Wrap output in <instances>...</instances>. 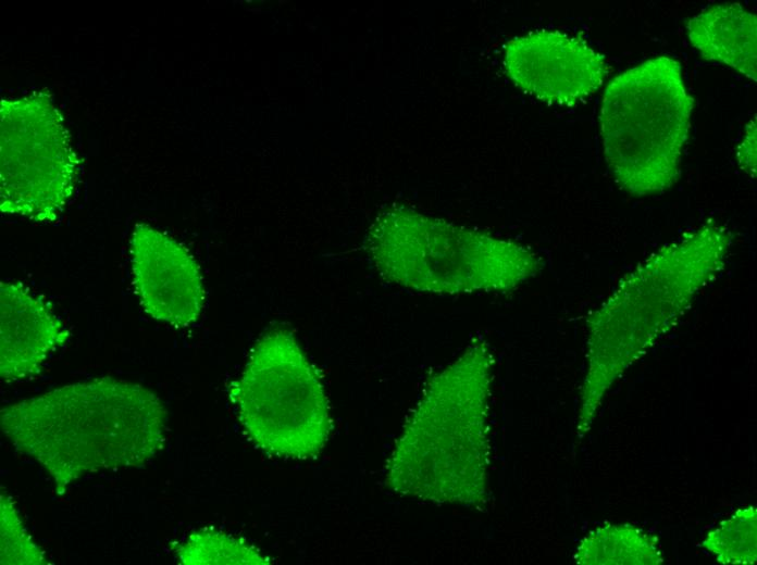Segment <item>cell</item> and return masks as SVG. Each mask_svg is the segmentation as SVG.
<instances>
[{"instance_id":"obj_1","label":"cell","mask_w":757,"mask_h":565,"mask_svg":"<svg viewBox=\"0 0 757 565\" xmlns=\"http://www.w3.org/2000/svg\"><path fill=\"white\" fill-rule=\"evenodd\" d=\"M166 419L154 392L111 377L66 385L0 410L3 435L42 466L59 495L88 474L144 466L164 447Z\"/></svg>"},{"instance_id":"obj_2","label":"cell","mask_w":757,"mask_h":565,"mask_svg":"<svg viewBox=\"0 0 757 565\" xmlns=\"http://www.w3.org/2000/svg\"><path fill=\"white\" fill-rule=\"evenodd\" d=\"M493 364L477 338L430 377L387 460L388 489L432 503H487Z\"/></svg>"},{"instance_id":"obj_3","label":"cell","mask_w":757,"mask_h":565,"mask_svg":"<svg viewBox=\"0 0 757 565\" xmlns=\"http://www.w3.org/2000/svg\"><path fill=\"white\" fill-rule=\"evenodd\" d=\"M733 242L731 230L713 219L667 243L638 263L586 319L587 368L578 431H588L611 385L720 276Z\"/></svg>"},{"instance_id":"obj_4","label":"cell","mask_w":757,"mask_h":565,"mask_svg":"<svg viewBox=\"0 0 757 565\" xmlns=\"http://www.w3.org/2000/svg\"><path fill=\"white\" fill-rule=\"evenodd\" d=\"M365 248L384 280L433 294L508 292L542 267L520 243L405 205L377 214Z\"/></svg>"},{"instance_id":"obj_5","label":"cell","mask_w":757,"mask_h":565,"mask_svg":"<svg viewBox=\"0 0 757 565\" xmlns=\"http://www.w3.org/2000/svg\"><path fill=\"white\" fill-rule=\"evenodd\" d=\"M693 105L681 64L670 56L649 59L609 81L599 112L600 136L620 188L645 197L678 181Z\"/></svg>"},{"instance_id":"obj_6","label":"cell","mask_w":757,"mask_h":565,"mask_svg":"<svg viewBox=\"0 0 757 565\" xmlns=\"http://www.w3.org/2000/svg\"><path fill=\"white\" fill-rule=\"evenodd\" d=\"M229 397L249 439L270 455L314 459L328 440L332 417L323 385L288 330L260 337Z\"/></svg>"},{"instance_id":"obj_7","label":"cell","mask_w":757,"mask_h":565,"mask_svg":"<svg viewBox=\"0 0 757 565\" xmlns=\"http://www.w3.org/2000/svg\"><path fill=\"white\" fill-rule=\"evenodd\" d=\"M0 210L52 221L75 190L79 161L62 115L47 93L2 99Z\"/></svg>"},{"instance_id":"obj_8","label":"cell","mask_w":757,"mask_h":565,"mask_svg":"<svg viewBox=\"0 0 757 565\" xmlns=\"http://www.w3.org/2000/svg\"><path fill=\"white\" fill-rule=\"evenodd\" d=\"M504 66L523 92L557 105L593 95L608 73L604 54L583 39L558 30H535L507 41Z\"/></svg>"},{"instance_id":"obj_9","label":"cell","mask_w":757,"mask_h":565,"mask_svg":"<svg viewBox=\"0 0 757 565\" xmlns=\"http://www.w3.org/2000/svg\"><path fill=\"white\" fill-rule=\"evenodd\" d=\"M134 286L145 312L177 328L201 315L206 292L197 261L178 241L138 224L131 236Z\"/></svg>"},{"instance_id":"obj_10","label":"cell","mask_w":757,"mask_h":565,"mask_svg":"<svg viewBox=\"0 0 757 565\" xmlns=\"http://www.w3.org/2000/svg\"><path fill=\"white\" fill-rule=\"evenodd\" d=\"M70 334L50 305L18 282L0 284V377L5 382L37 375Z\"/></svg>"},{"instance_id":"obj_11","label":"cell","mask_w":757,"mask_h":565,"mask_svg":"<svg viewBox=\"0 0 757 565\" xmlns=\"http://www.w3.org/2000/svg\"><path fill=\"white\" fill-rule=\"evenodd\" d=\"M686 32L703 59L757 80V17L740 3L705 9L687 21Z\"/></svg>"},{"instance_id":"obj_12","label":"cell","mask_w":757,"mask_h":565,"mask_svg":"<svg viewBox=\"0 0 757 565\" xmlns=\"http://www.w3.org/2000/svg\"><path fill=\"white\" fill-rule=\"evenodd\" d=\"M574 560L585 565L663 563L656 538L629 524H611L591 531L576 548Z\"/></svg>"},{"instance_id":"obj_13","label":"cell","mask_w":757,"mask_h":565,"mask_svg":"<svg viewBox=\"0 0 757 565\" xmlns=\"http://www.w3.org/2000/svg\"><path fill=\"white\" fill-rule=\"evenodd\" d=\"M184 565L270 564V558L241 538L221 530L203 528L188 535L175 548Z\"/></svg>"},{"instance_id":"obj_14","label":"cell","mask_w":757,"mask_h":565,"mask_svg":"<svg viewBox=\"0 0 757 565\" xmlns=\"http://www.w3.org/2000/svg\"><path fill=\"white\" fill-rule=\"evenodd\" d=\"M757 511L737 510L708 532L703 547L723 564H754L757 556Z\"/></svg>"},{"instance_id":"obj_15","label":"cell","mask_w":757,"mask_h":565,"mask_svg":"<svg viewBox=\"0 0 757 565\" xmlns=\"http://www.w3.org/2000/svg\"><path fill=\"white\" fill-rule=\"evenodd\" d=\"M0 542L2 565H45V552L26 531L12 499L1 489Z\"/></svg>"},{"instance_id":"obj_16","label":"cell","mask_w":757,"mask_h":565,"mask_svg":"<svg viewBox=\"0 0 757 565\" xmlns=\"http://www.w3.org/2000/svg\"><path fill=\"white\" fill-rule=\"evenodd\" d=\"M736 159L741 170L754 178L756 175V116L746 125L745 135L737 146Z\"/></svg>"}]
</instances>
